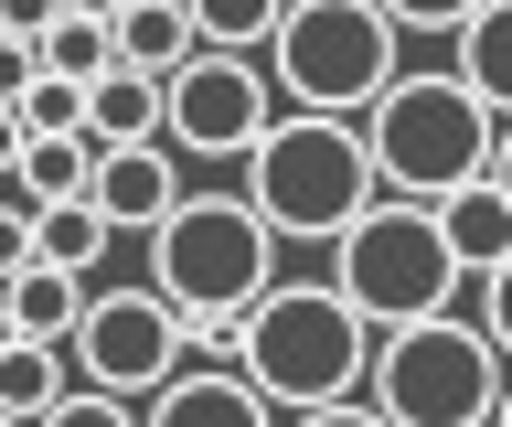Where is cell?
I'll list each match as a JSON object with an SVG mask.
<instances>
[{"label":"cell","instance_id":"cell-34","mask_svg":"<svg viewBox=\"0 0 512 427\" xmlns=\"http://www.w3.org/2000/svg\"><path fill=\"white\" fill-rule=\"evenodd\" d=\"M0 427H32V417H0Z\"/></svg>","mask_w":512,"mask_h":427},{"label":"cell","instance_id":"cell-10","mask_svg":"<svg viewBox=\"0 0 512 427\" xmlns=\"http://www.w3.org/2000/svg\"><path fill=\"white\" fill-rule=\"evenodd\" d=\"M139 427H278V406H267L224 353H192L171 385L139 395Z\"/></svg>","mask_w":512,"mask_h":427},{"label":"cell","instance_id":"cell-13","mask_svg":"<svg viewBox=\"0 0 512 427\" xmlns=\"http://www.w3.org/2000/svg\"><path fill=\"white\" fill-rule=\"evenodd\" d=\"M75 310H86V278H64V267H43V257H22L0 278V331H22V342H64Z\"/></svg>","mask_w":512,"mask_h":427},{"label":"cell","instance_id":"cell-17","mask_svg":"<svg viewBox=\"0 0 512 427\" xmlns=\"http://www.w3.org/2000/svg\"><path fill=\"white\" fill-rule=\"evenodd\" d=\"M32 257H43V267H64V278H96V267H107V257H128V246L96 225V203L75 193V203H32Z\"/></svg>","mask_w":512,"mask_h":427},{"label":"cell","instance_id":"cell-29","mask_svg":"<svg viewBox=\"0 0 512 427\" xmlns=\"http://www.w3.org/2000/svg\"><path fill=\"white\" fill-rule=\"evenodd\" d=\"M22 86H32V43H11V33H0V107L22 97Z\"/></svg>","mask_w":512,"mask_h":427},{"label":"cell","instance_id":"cell-33","mask_svg":"<svg viewBox=\"0 0 512 427\" xmlns=\"http://www.w3.org/2000/svg\"><path fill=\"white\" fill-rule=\"evenodd\" d=\"M64 11H96V22H107V11H118V0H64Z\"/></svg>","mask_w":512,"mask_h":427},{"label":"cell","instance_id":"cell-6","mask_svg":"<svg viewBox=\"0 0 512 427\" xmlns=\"http://www.w3.org/2000/svg\"><path fill=\"white\" fill-rule=\"evenodd\" d=\"M331 289L363 310V331H395V321H427V310H459V257L438 235V203H406V193H374L331 235Z\"/></svg>","mask_w":512,"mask_h":427},{"label":"cell","instance_id":"cell-16","mask_svg":"<svg viewBox=\"0 0 512 427\" xmlns=\"http://www.w3.org/2000/svg\"><path fill=\"white\" fill-rule=\"evenodd\" d=\"M86 139H96V150H139V139H160V75L107 65L86 86Z\"/></svg>","mask_w":512,"mask_h":427},{"label":"cell","instance_id":"cell-9","mask_svg":"<svg viewBox=\"0 0 512 427\" xmlns=\"http://www.w3.org/2000/svg\"><path fill=\"white\" fill-rule=\"evenodd\" d=\"M278 118V86L256 54H224V43H192L182 65L160 75V150L171 161H246Z\"/></svg>","mask_w":512,"mask_h":427},{"label":"cell","instance_id":"cell-14","mask_svg":"<svg viewBox=\"0 0 512 427\" xmlns=\"http://www.w3.org/2000/svg\"><path fill=\"white\" fill-rule=\"evenodd\" d=\"M448 43H459V54H448V75H459L491 118H512V0H480Z\"/></svg>","mask_w":512,"mask_h":427},{"label":"cell","instance_id":"cell-2","mask_svg":"<svg viewBox=\"0 0 512 427\" xmlns=\"http://www.w3.org/2000/svg\"><path fill=\"white\" fill-rule=\"evenodd\" d=\"M363 353H374V331H363V310L331 278H267L246 299V321H235V374L278 417L331 406V395H363Z\"/></svg>","mask_w":512,"mask_h":427},{"label":"cell","instance_id":"cell-23","mask_svg":"<svg viewBox=\"0 0 512 427\" xmlns=\"http://www.w3.org/2000/svg\"><path fill=\"white\" fill-rule=\"evenodd\" d=\"M32 427H139V406H128V395H107V385H64Z\"/></svg>","mask_w":512,"mask_h":427},{"label":"cell","instance_id":"cell-21","mask_svg":"<svg viewBox=\"0 0 512 427\" xmlns=\"http://www.w3.org/2000/svg\"><path fill=\"white\" fill-rule=\"evenodd\" d=\"M11 118H22V139H86V86H64V75L32 65V86L11 97Z\"/></svg>","mask_w":512,"mask_h":427},{"label":"cell","instance_id":"cell-11","mask_svg":"<svg viewBox=\"0 0 512 427\" xmlns=\"http://www.w3.org/2000/svg\"><path fill=\"white\" fill-rule=\"evenodd\" d=\"M86 203H96V225L118 235H150L171 203H182V161L160 150V139H139V150H96V171H86Z\"/></svg>","mask_w":512,"mask_h":427},{"label":"cell","instance_id":"cell-30","mask_svg":"<svg viewBox=\"0 0 512 427\" xmlns=\"http://www.w3.org/2000/svg\"><path fill=\"white\" fill-rule=\"evenodd\" d=\"M491 182H502V203H512V118H502V139H491Z\"/></svg>","mask_w":512,"mask_h":427},{"label":"cell","instance_id":"cell-22","mask_svg":"<svg viewBox=\"0 0 512 427\" xmlns=\"http://www.w3.org/2000/svg\"><path fill=\"white\" fill-rule=\"evenodd\" d=\"M278 11L288 0H192V33L224 43V54H256V43L278 33Z\"/></svg>","mask_w":512,"mask_h":427},{"label":"cell","instance_id":"cell-8","mask_svg":"<svg viewBox=\"0 0 512 427\" xmlns=\"http://www.w3.org/2000/svg\"><path fill=\"white\" fill-rule=\"evenodd\" d=\"M64 363H75V385H107V395L139 406L150 385H171L192 363V331L150 278H86V310L64 331Z\"/></svg>","mask_w":512,"mask_h":427},{"label":"cell","instance_id":"cell-4","mask_svg":"<svg viewBox=\"0 0 512 427\" xmlns=\"http://www.w3.org/2000/svg\"><path fill=\"white\" fill-rule=\"evenodd\" d=\"M374 193L384 182L363 161V129L352 118H320V107H278L267 139L246 150V203L267 214L278 246H331Z\"/></svg>","mask_w":512,"mask_h":427},{"label":"cell","instance_id":"cell-3","mask_svg":"<svg viewBox=\"0 0 512 427\" xmlns=\"http://www.w3.org/2000/svg\"><path fill=\"white\" fill-rule=\"evenodd\" d=\"M352 129H363V161H374L384 193L438 203V193H459V182L491 171L502 118H491V107H480L448 65H395V75H384V97L363 107Z\"/></svg>","mask_w":512,"mask_h":427},{"label":"cell","instance_id":"cell-18","mask_svg":"<svg viewBox=\"0 0 512 427\" xmlns=\"http://www.w3.org/2000/svg\"><path fill=\"white\" fill-rule=\"evenodd\" d=\"M64 385H75L64 342H22V331H0V417H43Z\"/></svg>","mask_w":512,"mask_h":427},{"label":"cell","instance_id":"cell-26","mask_svg":"<svg viewBox=\"0 0 512 427\" xmlns=\"http://www.w3.org/2000/svg\"><path fill=\"white\" fill-rule=\"evenodd\" d=\"M278 427H384V406L374 395H331V406H299V417H278Z\"/></svg>","mask_w":512,"mask_h":427},{"label":"cell","instance_id":"cell-1","mask_svg":"<svg viewBox=\"0 0 512 427\" xmlns=\"http://www.w3.org/2000/svg\"><path fill=\"white\" fill-rule=\"evenodd\" d=\"M139 246H150V289L182 310L192 353H224V363H235L246 299L278 278V235H267V214H256L246 193H192V182H182V203H171Z\"/></svg>","mask_w":512,"mask_h":427},{"label":"cell","instance_id":"cell-31","mask_svg":"<svg viewBox=\"0 0 512 427\" xmlns=\"http://www.w3.org/2000/svg\"><path fill=\"white\" fill-rule=\"evenodd\" d=\"M11 161H22V118L0 107V182H11Z\"/></svg>","mask_w":512,"mask_h":427},{"label":"cell","instance_id":"cell-15","mask_svg":"<svg viewBox=\"0 0 512 427\" xmlns=\"http://www.w3.org/2000/svg\"><path fill=\"white\" fill-rule=\"evenodd\" d=\"M107 43H118V65L171 75L203 33H192V0H118V11H107Z\"/></svg>","mask_w":512,"mask_h":427},{"label":"cell","instance_id":"cell-19","mask_svg":"<svg viewBox=\"0 0 512 427\" xmlns=\"http://www.w3.org/2000/svg\"><path fill=\"white\" fill-rule=\"evenodd\" d=\"M32 65L64 75V86H96V75L118 65V43H107V22H96V11H54V22L32 33Z\"/></svg>","mask_w":512,"mask_h":427},{"label":"cell","instance_id":"cell-7","mask_svg":"<svg viewBox=\"0 0 512 427\" xmlns=\"http://www.w3.org/2000/svg\"><path fill=\"white\" fill-rule=\"evenodd\" d=\"M395 22H384L374 0H288L278 33L256 43V65L278 86V107H320V118H363L384 97V75L406 65L395 54Z\"/></svg>","mask_w":512,"mask_h":427},{"label":"cell","instance_id":"cell-5","mask_svg":"<svg viewBox=\"0 0 512 427\" xmlns=\"http://www.w3.org/2000/svg\"><path fill=\"white\" fill-rule=\"evenodd\" d=\"M502 374L512 363L491 353V331L459 321V310L395 321V331H374V353H363V395L384 406V427H491Z\"/></svg>","mask_w":512,"mask_h":427},{"label":"cell","instance_id":"cell-25","mask_svg":"<svg viewBox=\"0 0 512 427\" xmlns=\"http://www.w3.org/2000/svg\"><path fill=\"white\" fill-rule=\"evenodd\" d=\"M480 331H491V353L512 363V257H502V267H480Z\"/></svg>","mask_w":512,"mask_h":427},{"label":"cell","instance_id":"cell-27","mask_svg":"<svg viewBox=\"0 0 512 427\" xmlns=\"http://www.w3.org/2000/svg\"><path fill=\"white\" fill-rule=\"evenodd\" d=\"M32 257V203H0V278Z\"/></svg>","mask_w":512,"mask_h":427},{"label":"cell","instance_id":"cell-32","mask_svg":"<svg viewBox=\"0 0 512 427\" xmlns=\"http://www.w3.org/2000/svg\"><path fill=\"white\" fill-rule=\"evenodd\" d=\"M491 427H512V374H502V395H491Z\"/></svg>","mask_w":512,"mask_h":427},{"label":"cell","instance_id":"cell-28","mask_svg":"<svg viewBox=\"0 0 512 427\" xmlns=\"http://www.w3.org/2000/svg\"><path fill=\"white\" fill-rule=\"evenodd\" d=\"M54 11H64V0H0V33H11V43H32Z\"/></svg>","mask_w":512,"mask_h":427},{"label":"cell","instance_id":"cell-24","mask_svg":"<svg viewBox=\"0 0 512 427\" xmlns=\"http://www.w3.org/2000/svg\"><path fill=\"white\" fill-rule=\"evenodd\" d=\"M384 22H395V33H459V22H470L480 0H374Z\"/></svg>","mask_w":512,"mask_h":427},{"label":"cell","instance_id":"cell-20","mask_svg":"<svg viewBox=\"0 0 512 427\" xmlns=\"http://www.w3.org/2000/svg\"><path fill=\"white\" fill-rule=\"evenodd\" d=\"M96 171V139H22L11 161V203H75Z\"/></svg>","mask_w":512,"mask_h":427},{"label":"cell","instance_id":"cell-12","mask_svg":"<svg viewBox=\"0 0 512 427\" xmlns=\"http://www.w3.org/2000/svg\"><path fill=\"white\" fill-rule=\"evenodd\" d=\"M438 235H448V257H459V278L502 267V257H512V203H502V182L480 171V182L438 193Z\"/></svg>","mask_w":512,"mask_h":427}]
</instances>
